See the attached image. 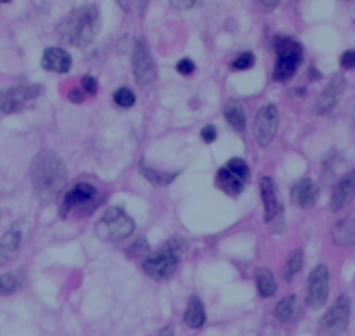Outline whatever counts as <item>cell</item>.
Listing matches in <instances>:
<instances>
[{"mask_svg":"<svg viewBox=\"0 0 355 336\" xmlns=\"http://www.w3.org/2000/svg\"><path fill=\"white\" fill-rule=\"evenodd\" d=\"M114 101L117 103L121 108H131V106L136 103V96L129 87H121L115 91Z\"/></svg>","mask_w":355,"mask_h":336,"instance_id":"cell-27","label":"cell"},{"mask_svg":"<svg viewBox=\"0 0 355 336\" xmlns=\"http://www.w3.org/2000/svg\"><path fill=\"white\" fill-rule=\"evenodd\" d=\"M32 187L39 201L53 202L67 185V167L61 157L53 150H42L37 153L30 166Z\"/></svg>","mask_w":355,"mask_h":336,"instance_id":"cell-1","label":"cell"},{"mask_svg":"<svg viewBox=\"0 0 355 336\" xmlns=\"http://www.w3.org/2000/svg\"><path fill=\"white\" fill-rule=\"evenodd\" d=\"M227 167L230 171H234V173L237 174V176L244 178L245 181L249 180V167H248V164H245V160L239 159V157H234V159L228 160Z\"/></svg>","mask_w":355,"mask_h":336,"instance_id":"cell-29","label":"cell"},{"mask_svg":"<svg viewBox=\"0 0 355 336\" xmlns=\"http://www.w3.org/2000/svg\"><path fill=\"white\" fill-rule=\"evenodd\" d=\"M298 315H300V307L295 294L282 298V300L277 303V307H275V317H277L281 322H293L298 319Z\"/></svg>","mask_w":355,"mask_h":336,"instance_id":"cell-22","label":"cell"},{"mask_svg":"<svg viewBox=\"0 0 355 336\" xmlns=\"http://www.w3.org/2000/svg\"><path fill=\"white\" fill-rule=\"evenodd\" d=\"M68 99H70V101H73V103H82L85 99L84 89H80V87L70 89V92H68Z\"/></svg>","mask_w":355,"mask_h":336,"instance_id":"cell-35","label":"cell"},{"mask_svg":"<svg viewBox=\"0 0 355 336\" xmlns=\"http://www.w3.org/2000/svg\"><path fill=\"white\" fill-rule=\"evenodd\" d=\"M94 232H96V237L105 242L124 241L135 232V221L124 209L114 205L96 223Z\"/></svg>","mask_w":355,"mask_h":336,"instance_id":"cell-5","label":"cell"},{"mask_svg":"<svg viewBox=\"0 0 355 336\" xmlns=\"http://www.w3.org/2000/svg\"><path fill=\"white\" fill-rule=\"evenodd\" d=\"M82 89H84L85 94L94 96L98 92V81L91 75H85V77H82Z\"/></svg>","mask_w":355,"mask_h":336,"instance_id":"cell-30","label":"cell"},{"mask_svg":"<svg viewBox=\"0 0 355 336\" xmlns=\"http://www.w3.org/2000/svg\"><path fill=\"white\" fill-rule=\"evenodd\" d=\"M0 2H4V4H8V2H12V0H0Z\"/></svg>","mask_w":355,"mask_h":336,"instance_id":"cell-40","label":"cell"},{"mask_svg":"<svg viewBox=\"0 0 355 336\" xmlns=\"http://www.w3.org/2000/svg\"><path fill=\"white\" fill-rule=\"evenodd\" d=\"M185 324L192 329H200L206 324V310H204L202 301L197 296L189 300V307L185 312Z\"/></svg>","mask_w":355,"mask_h":336,"instance_id":"cell-21","label":"cell"},{"mask_svg":"<svg viewBox=\"0 0 355 336\" xmlns=\"http://www.w3.org/2000/svg\"><path fill=\"white\" fill-rule=\"evenodd\" d=\"M176 70L178 74H182L187 77V75H192L193 72H196V63H193L192 60H189V58H183L182 61H178Z\"/></svg>","mask_w":355,"mask_h":336,"instance_id":"cell-31","label":"cell"},{"mask_svg":"<svg viewBox=\"0 0 355 336\" xmlns=\"http://www.w3.org/2000/svg\"><path fill=\"white\" fill-rule=\"evenodd\" d=\"M277 63L274 68V78L279 82H286L296 74L300 65L303 63V47L298 40L291 37H275L274 42Z\"/></svg>","mask_w":355,"mask_h":336,"instance_id":"cell-4","label":"cell"},{"mask_svg":"<svg viewBox=\"0 0 355 336\" xmlns=\"http://www.w3.org/2000/svg\"><path fill=\"white\" fill-rule=\"evenodd\" d=\"M160 336H173V329H171V328L162 329V333H160Z\"/></svg>","mask_w":355,"mask_h":336,"instance_id":"cell-38","label":"cell"},{"mask_svg":"<svg viewBox=\"0 0 355 336\" xmlns=\"http://www.w3.org/2000/svg\"><path fill=\"white\" fill-rule=\"evenodd\" d=\"M279 128V110L275 105H266L258 110V114L254 117V124H252V131H254L256 142L261 146L270 145L272 140L277 135Z\"/></svg>","mask_w":355,"mask_h":336,"instance_id":"cell-8","label":"cell"},{"mask_svg":"<svg viewBox=\"0 0 355 336\" xmlns=\"http://www.w3.org/2000/svg\"><path fill=\"white\" fill-rule=\"evenodd\" d=\"M129 255L136 256V258H139V256H145L146 258V255H148V246H146L145 241L136 242V244L131 246V251H129Z\"/></svg>","mask_w":355,"mask_h":336,"instance_id":"cell-33","label":"cell"},{"mask_svg":"<svg viewBox=\"0 0 355 336\" xmlns=\"http://www.w3.org/2000/svg\"><path fill=\"white\" fill-rule=\"evenodd\" d=\"M185 249V242L182 239H173L166 242L162 248L153 255L146 256L143 262V270L146 276L155 280H166L176 272L178 263H180V253Z\"/></svg>","mask_w":355,"mask_h":336,"instance_id":"cell-3","label":"cell"},{"mask_svg":"<svg viewBox=\"0 0 355 336\" xmlns=\"http://www.w3.org/2000/svg\"><path fill=\"white\" fill-rule=\"evenodd\" d=\"M171 4H173V8L187 11V9H192L196 6V0H171Z\"/></svg>","mask_w":355,"mask_h":336,"instance_id":"cell-36","label":"cell"},{"mask_svg":"<svg viewBox=\"0 0 355 336\" xmlns=\"http://www.w3.org/2000/svg\"><path fill=\"white\" fill-rule=\"evenodd\" d=\"M139 171H141L143 176H145L150 183L155 185V187H162V185L171 183V181L178 176V173H160V171H155L153 167H146L145 164L139 166Z\"/></svg>","mask_w":355,"mask_h":336,"instance_id":"cell-25","label":"cell"},{"mask_svg":"<svg viewBox=\"0 0 355 336\" xmlns=\"http://www.w3.org/2000/svg\"><path fill=\"white\" fill-rule=\"evenodd\" d=\"M42 68L54 74H67L71 68V56L61 47H47L42 56Z\"/></svg>","mask_w":355,"mask_h":336,"instance_id":"cell-16","label":"cell"},{"mask_svg":"<svg viewBox=\"0 0 355 336\" xmlns=\"http://www.w3.org/2000/svg\"><path fill=\"white\" fill-rule=\"evenodd\" d=\"M340 65L345 70H352L355 68V51H345L340 58Z\"/></svg>","mask_w":355,"mask_h":336,"instance_id":"cell-32","label":"cell"},{"mask_svg":"<svg viewBox=\"0 0 355 336\" xmlns=\"http://www.w3.org/2000/svg\"><path fill=\"white\" fill-rule=\"evenodd\" d=\"M348 322H350V300L348 296H340L320 321V329L326 336H340L347 329Z\"/></svg>","mask_w":355,"mask_h":336,"instance_id":"cell-9","label":"cell"},{"mask_svg":"<svg viewBox=\"0 0 355 336\" xmlns=\"http://www.w3.org/2000/svg\"><path fill=\"white\" fill-rule=\"evenodd\" d=\"M256 287H258L259 296L270 298L274 296L277 291V283H275L274 274L268 269H258L256 270Z\"/></svg>","mask_w":355,"mask_h":336,"instance_id":"cell-23","label":"cell"},{"mask_svg":"<svg viewBox=\"0 0 355 336\" xmlns=\"http://www.w3.org/2000/svg\"><path fill=\"white\" fill-rule=\"evenodd\" d=\"M302 267H303V253L298 249V251H295L291 256H289L288 263H286L284 267L286 280H291L293 277L302 270Z\"/></svg>","mask_w":355,"mask_h":336,"instance_id":"cell-26","label":"cell"},{"mask_svg":"<svg viewBox=\"0 0 355 336\" xmlns=\"http://www.w3.org/2000/svg\"><path fill=\"white\" fill-rule=\"evenodd\" d=\"M200 136H202V140H204V142H206V143H213L214 140H216V136H218L216 128H214L213 124L206 126V128L202 129V133H200Z\"/></svg>","mask_w":355,"mask_h":336,"instance_id":"cell-34","label":"cell"},{"mask_svg":"<svg viewBox=\"0 0 355 336\" xmlns=\"http://www.w3.org/2000/svg\"><path fill=\"white\" fill-rule=\"evenodd\" d=\"M132 74H135L136 82L139 87L153 84L157 78V67L153 61L150 47L145 39H138L135 42V51H132Z\"/></svg>","mask_w":355,"mask_h":336,"instance_id":"cell-6","label":"cell"},{"mask_svg":"<svg viewBox=\"0 0 355 336\" xmlns=\"http://www.w3.org/2000/svg\"><path fill=\"white\" fill-rule=\"evenodd\" d=\"M258 2L261 8L266 9V11H272V9H275L281 4V0H258Z\"/></svg>","mask_w":355,"mask_h":336,"instance_id":"cell-37","label":"cell"},{"mask_svg":"<svg viewBox=\"0 0 355 336\" xmlns=\"http://www.w3.org/2000/svg\"><path fill=\"white\" fill-rule=\"evenodd\" d=\"M100 9L94 4L73 9L61 19L58 35L63 42L75 47H87L100 33Z\"/></svg>","mask_w":355,"mask_h":336,"instance_id":"cell-2","label":"cell"},{"mask_svg":"<svg viewBox=\"0 0 355 336\" xmlns=\"http://www.w3.org/2000/svg\"><path fill=\"white\" fill-rule=\"evenodd\" d=\"M345 87H347V81L341 75L333 77V81L324 87V91L320 92L319 98L315 101V114L326 115L329 114L331 110L336 106V103L340 101L341 94H343Z\"/></svg>","mask_w":355,"mask_h":336,"instance_id":"cell-12","label":"cell"},{"mask_svg":"<svg viewBox=\"0 0 355 336\" xmlns=\"http://www.w3.org/2000/svg\"><path fill=\"white\" fill-rule=\"evenodd\" d=\"M19 244H21V234L18 230H9L0 239V265L12 262L18 256Z\"/></svg>","mask_w":355,"mask_h":336,"instance_id":"cell-19","label":"cell"},{"mask_svg":"<svg viewBox=\"0 0 355 336\" xmlns=\"http://www.w3.org/2000/svg\"><path fill=\"white\" fill-rule=\"evenodd\" d=\"M329 296V272L327 267L317 265L309 277V289H306V305L313 310L324 307Z\"/></svg>","mask_w":355,"mask_h":336,"instance_id":"cell-10","label":"cell"},{"mask_svg":"<svg viewBox=\"0 0 355 336\" xmlns=\"http://www.w3.org/2000/svg\"><path fill=\"white\" fill-rule=\"evenodd\" d=\"M352 119H354V124H355V103H354V108H352Z\"/></svg>","mask_w":355,"mask_h":336,"instance_id":"cell-39","label":"cell"},{"mask_svg":"<svg viewBox=\"0 0 355 336\" xmlns=\"http://www.w3.org/2000/svg\"><path fill=\"white\" fill-rule=\"evenodd\" d=\"M44 92V85L30 84V85H15V87L0 91V112L2 114H16L23 108L25 103L30 99L39 98Z\"/></svg>","mask_w":355,"mask_h":336,"instance_id":"cell-7","label":"cell"},{"mask_svg":"<svg viewBox=\"0 0 355 336\" xmlns=\"http://www.w3.org/2000/svg\"><path fill=\"white\" fill-rule=\"evenodd\" d=\"M256 63V58L252 53H242L232 61V68L234 70H249V68L254 67Z\"/></svg>","mask_w":355,"mask_h":336,"instance_id":"cell-28","label":"cell"},{"mask_svg":"<svg viewBox=\"0 0 355 336\" xmlns=\"http://www.w3.org/2000/svg\"><path fill=\"white\" fill-rule=\"evenodd\" d=\"M333 242L340 248H350L355 244V218L347 216V218L334 223Z\"/></svg>","mask_w":355,"mask_h":336,"instance_id":"cell-18","label":"cell"},{"mask_svg":"<svg viewBox=\"0 0 355 336\" xmlns=\"http://www.w3.org/2000/svg\"><path fill=\"white\" fill-rule=\"evenodd\" d=\"M25 270L21 269L0 276V296H9V294L18 293L25 286Z\"/></svg>","mask_w":355,"mask_h":336,"instance_id":"cell-20","label":"cell"},{"mask_svg":"<svg viewBox=\"0 0 355 336\" xmlns=\"http://www.w3.org/2000/svg\"><path fill=\"white\" fill-rule=\"evenodd\" d=\"M355 199V169L345 174L333 188L331 194V211H340Z\"/></svg>","mask_w":355,"mask_h":336,"instance_id":"cell-13","label":"cell"},{"mask_svg":"<svg viewBox=\"0 0 355 336\" xmlns=\"http://www.w3.org/2000/svg\"><path fill=\"white\" fill-rule=\"evenodd\" d=\"M291 199L298 208H312V205H315L317 199H319V187H317L315 181L310 180V178H303V180L296 181L295 187H293Z\"/></svg>","mask_w":355,"mask_h":336,"instance_id":"cell-15","label":"cell"},{"mask_svg":"<svg viewBox=\"0 0 355 336\" xmlns=\"http://www.w3.org/2000/svg\"><path fill=\"white\" fill-rule=\"evenodd\" d=\"M225 119L234 131L242 133L245 129V114L239 105H228L225 110Z\"/></svg>","mask_w":355,"mask_h":336,"instance_id":"cell-24","label":"cell"},{"mask_svg":"<svg viewBox=\"0 0 355 336\" xmlns=\"http://www.w3.org/2000/svg\"><path fill=\"white\" fill-rule=\"evenodd\" d=\"M98 190L89 183H77L71 190H68L64 194L63 202H61L60 208V216L63 219H67V216L70 215L71 209L75 208H84V205L93 204L94 199H96Z\"/></svg>","mask_w":355,"mask_h":336,"instance_id":"cell-11","label":"cell"},{"mask_svg":"<svg viewBox=\"0 0 355 336\" xmlns=\"http://www.w3.org/2000/svg\"><path fill=\"white\" fill-rule=\"evenodd\" d=\"M216 185L218 188L223 190L227 195L237 197V195H241L242 192H244L248 181H245L244 178L237 176L234 171H230L227 166H225L216 173Z\"/></svg>","mask_w":355,"mask_h":336,"instance_id":"cell-17","label":"cell"},{"mask_svg":"<svg viewBox=\"0 0 355 336\" xmlns=\"http://www.w3.org/2000/svg\"><path fill=\"white\" fill-rule=\"evenodd\" d=\"M259 190H261L263 205H265V219L266 221H274V219H281L282 208L277 197V187H275L274 180L270 176H265L259 183Z\"/></svg>","mask_w":355,"mask_h":336,"instance_id":"cell-14","label":"cell"}]
</instances>
